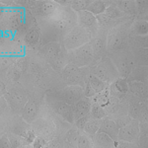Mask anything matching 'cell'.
<instances>
[{
  "label": "cell",
  "instance_id": "obj_1",
  "mask_svg": "<svg viewBox=\"0 0 148 148\" xmlns=\"http://www.w3.org/2000/svg\"><path fill=\"white\" fill-rule=\"evenodd\" d=\"M90 73L96 75L108 85H111L121 77L116 65L110 56H104L97 63L93 64L92 67H90Z\"/></svg>",
  "mask_w": 148,
  "mask_h": 148
},
{
  "label": "cell",
  "instance_id": "obj_2",
  "mask_svg": "<svg viewBox=\"0 0 148 148\" xmlns=\"http://www.w3.org/2000/svg\"><path fill=\"white\" fill-rule=\"evenodd\" d=\"M93 36L80 26H75L62 39V46L67 51H73L79 47L89 44Z\"/></svg>",
  "mask_w": 148,
  "mask_h": 148
},
{
  "label": "cell",
  "instance_id": "obj_3",
  "mask_svg": "<svg viewBox=\"0 0 148 148\" xmlns=\"http://www.w3.org/2000/svg\"><path fill=\"white\" fill-rule=\"evenodd\" d=\"M110 58L116 65L119 73H120V76L125 79H127L132 69L136 66L134 54L130 53L127 51L121 49V51H114L110 56Z\"/></svg>",
  "mask_w": 148,
  "mask_h": 148
},
{
  "label": "cell",
  "instance_id": "obj_4",
  "mask_svg": "<svg viewBox=\"0 0 148 148\" xmlns=\"http://www.w3.org/2000/svg\"><path fill=\"white\" fill-rule=\"evenodd\" d=\"M90 74V67H78L73 63H69L61 71V76L68 86L78 85L85 87V82Z\"/></svg>",
  "mask_w": 148,
  "mask_h": 148
},
{
  "label": "cell",
  "instance_id": "obj_5",
  "mask_svg": "<svg viewBox=\"0 0 148 148\" xmlns=\"http://www.w3.org/2000/svg\"><path fill=\"white\" fill-rule=\"evenodd\" d=\"M69 60L70 63L77 65L78 67H86L91 64L96 59L94 49H93L91 42L85 46L79 47L73 51H69Z\"/></svg>",
  "mask_w": 148,
  "mask_h": 148
},
{
  "label": "cell",
  "instance_id": "obj_6",
  "mask_svg": "<svg viewBox=\"0 0 148 148\" xmlns=\"http://www.w3.org/2000/svg\"><path fill=\"white\" fill-rule=\"evenodd\" d=\"M84 97V87L78 85L67 86L56 94V100L66 102L71 106H74L79 100Z\"/></svg>",
  "mask_w": 148,
  "mask_h": 148
},
{
  "label": "cell",
  "instance_id": "obj_7",
  "mask_svg": "<svg viewBox=\"0 0 148 148\" xmlns=\"http://www.w3.org/2000/svg\"><path fill=\"white\" fill-rule=\"evenodd\" d=\"M3 96L11 110L15 112L16 114L22 113L24 107L26 106L27 102L29 101L27 95L18 89H12L10 91L6 92V94H4Z\"/></svg>",
  "mask_w": 148,
  "mask_h": 148
},
{
  "label": "cell",
  "instance_id": "obj_8",
  "mask_svg": "<svg viewBox=\"0 0 148 148\" xmlns=\"http://www.w3.org/2000/svg\"><path fill=\"white\" fill-rule=\"evenodd\" d=\"M140 137L139 121L132 120L127 125L120 128L118 139L120 141L128 143H137Z\"/></svg>",
  "mask_w": 148,
  "mask_h": 148
},
{
  "label": "cell",
  "instance_id": "obj_9",
  "mask_svg": "<svg viewBox=\"0 0 148 148\" xmlns=\"http://www.w3.org/2000/svg\"><path fill=\"white\" fill-rule=\"evenodd\" d=\"M51 109L56 113L60 116L63 120L68 121L69 123L73 125L75 123V118H74V112H73V106L67 104L66 102L60 101V100H53L49 101Z\"/></svg>",
  "mask_w": 148,
  "mask_h": 148
},
{
  "label": "cell",
  "instance_id": "obj_10",
  "mask_svg": "<svg viewBox=\"0 0 148 148\" xmlns=\"http://www.w3.org/2000/svg\"><path fill=\"white\" fill-rule=\"evenodd\" d=\"M77 25L87 30L92 36L98 30V20L95 15L89 11L77 12Z\"/></svg>",
  "mask_w": 148,
  "mask_h": 148
},
{
  "label": "cell",
  "instance_id": "obj_11",
  "mask_svg": "<svg viewBox=\"0 0 148 148\" xmlns=\"http://www.w3.org/2000/svg\"><path fill=\"white\" fill-rule=\"evenodd\" d=\"M59 7H60V5L56 1L47 0V1L37 2V5L34 7V10L36 15L44 19H47L52 17L56 13V11L58 10Z\"/></svg>",
  "mask_w": 148,
  "mask_h": 148
},
{
  "label": "cell",
  "instance_id": "obj_12",
  "mask_svg": "<svg viewBox=\"0 0 148 148\" xmlns=\"http://www.w3.org/2000/svg\"><path fill=\"white\" fill-rule=\"evenodd\" d=\"M119 130L120 127L118 126L113 119L106 116L105 119L101 120V126H100V130L98 132H103L106 133L107 135H109L114 141H118V136H119Z\"/></svg>",
  "mask_w": 148,
  "mask_h": 148
},
{
  "label": "cell",
  "instance_id": "obj_13",
  "mask_svg": "<svg viewBox=\"0 0 148 148\" xmlns=\"http://www.w3.org/2000/svg\"><path fill=\"white\" fill-rule=\"evenodd\" d=\"M38 114H39V105L36 100H30L27 102L26 106L24 107L21 116L27 123H33L37 121Z\"/></svg>",
  "mask_w": 148,
  "mask_h": 148
},
{
  "label": "cell",
  "instance_id": "obj_14",
  "mask_svg": "<svg viewBox=\"0 0 148 148\" xmlns=\"http://www.w3.org/2000/svg\"><path fill=\"white\" fill-rule=\"evenodd\" d=\"M64 51H66V49L58 42H51L42 46L40 52L42 53V56L49 59V61H51L60 56Z\"/></svg>",
  "mask_w": 148,
  "mask_h": 148
},
{
  "label": "cell",
  "instance_id": "obj_15",
  "mask_svg": "<svg viewBox=\"0 0 148 148\" xmlns=\"http://www.w3.org/2000/svg\"><path fill=\"white\" fill-rule=\"evenodd\" d=\"M92 100L90 98H82L79 100L75 105L73 106V112H74V118L75 121H77L78 119L86 116L91 113L92 109Z\"/></svg>",
  "mask_w": 148,
  "mask_h": 148
},
{
  "label": "cell",
  "instance_id": "obj_16",
  "mask_svg": "<svg viewBox=\"0 0 148 148\" xmlns=\"http://www.w3.org/2000/svg\"><path fill=\"white\" fill-rule=\"evenodd\" d=\"M109 90L111 96L116 97L121 101V98L130 92L127 80L125 79V78L120 77L119 79H116L114 83H112L109 86Z\"/></svg>",
  "mask_w": 148,
  "mask_h": 148
},
{
  "label": "cell",
  "instance_id": "obj_17",
  "mask_svg": "<svg viewBox=\"0 0 148 148\" xmlns=\"http://www.w3.org/2000/svg\"><path fill=\"white\" fill-rule=\"evenodd\" d=\"M127 81H139L148 87V66L136 65L132 69L130 75L126 79Z\"/></svg>",
  "mask_w": 148,
  "mask_h": 148
},
{
  "label": "cell",
  "instance_id": "obj_18",
  "mask_svg": "<svg viewBox=\"0 0 148 148\" xmlns=\"http://www.w3.org/2000/svg\"><path fill=\"white\" fill-rule=\"evenodd\" d=\"M130 92L132 93L135 97L140 99H147L148 97V87L139 81H127Z\"/></svg>",
  "mask_w": 148,
  "mask_h": 148
},
{
  "label": "cell",
  "instance_id": "obj_19",
  "mask_svg": "<svg viewBox=\"0 0 148 148\" xmlns=\"http://www.w3.org/2000/svg\"><path fill=\"white\" fill-rule=\"evenodd\" d=\"M123 44V38L120 33L111 32L107 37V49L110 51H121Z\"/></svg>",
  "mask_w": 148,
  "mask_h": 148
},
{
  "label": "cell",
  "instance_id": "obj_20",
  "mask_svg": "<svg viewBox=\"0 0 148 148\" xmlns=\"http://www.w3.org/2000/svg\"><path fill=\"white\" fill-rule=\"evenodd\" d=\"M94 144L97 148H114L116 141H114L109 135L103 132H97L96 135L93 137Z\"/></svg>",
  "mask_w": 148,
  "mask_h": 148
},
{
  "label": "cell",
  "instance_id": "obj_21",
  "mask_svg": "<svg viewBox=\"0 0 148 148\" xmlns=\"http://www.w3.org/2000/svg\"><path fill=\"white\" fill-rule=\"evenodd\" d=\"M40 38H42V36H40V29L37 27H31L27 31L24 39H25V42L27 46L35 47L39 45Z\"/></svg>",
  "mask_w": 148,
  "mask_h": 148
},
{
  "label": "cell",
  "instance_id": "obj_22",
  "mask_svg": "<svg viewBox=\"0 0 148 148\" xmlns=\"http://www.w3.org/2000/svg\"><path fill=\"white\" fill-rule=\"evenodd\" d=\"M96 58L101 59L107 49V38H94L91 40Z\"/></svg>",
  "mask_w": 148,
  "mask_h": 148
},
{
  "label": "cell",
  "instance_id": "obj_23",
  "mask_svg": "<svg viewBox=\"0 0 148 148\" xmlns=\"http://www.w3.org/2000/svg\"><path fill=\"white\" fill-rule=\"evenodd\" d=\"M112 2L108 1H103V0H94L92 1V3L90 4V6L88 7L87 11H89L90 13H92L93 15L98 16L101 14L105 13V11L107 10V8L111 5Z\"/></svg>",
  "mask_w": 148,
  "mask_h": 148
},
{
  "label": "cell",
  "instance_id": "obj_24",
  "mask_svg": "<svg viewBox=\"0 0 148 148\" xmlns=\"http://www.w3.org/2000/svg\"><path fill=\"white\" fill-rule=\"evenodd\" d=\"M114 5H116L125 14H130V15H135L138 13V8L136 1H114Z\"/></svg>",
  "mask_w": 148,
  "mask_h": 148
},
{
  "label": "cell",
  "instance_id": "obj_25",
  "mask_svg": "<svg viewBox=\"0 0 148 148\" xmlns=\"http://www.w3.org/2000/svg\"><path fill=\"white\" fill-rule=\"evenodd\" d=\"M88 82L90 83V85L92 86V88L96 91V93H101L102 91H104L108 86H110L107 84L106 82H104L103 80L100 79L99 77H97L96 75L91 74V73L88 76Z\"/></svg>",
  "mask_w": 148,
  "mask_h": 148
},
{
  "label": "cell",
  "instance_id": "obj_26",
  "mask_svg": "<svg viewBox=\"0 0 148 148\" xmlns=\"http://www.w3.org/2000/svg\"><path fill=\"white\" fill-rule=\"evenodd\" d=\"M110 98H111V94H110V90H109V86H108L104 91H102L101 93H97V94L92 98V103L99 104L100 106L105 108V107L109 104Z\"/></svg>",
  "mask_w": 148,
  "mask_h": 148
},
{
  "label": "cell",
  "instance_id": "obj_27",
  "mask_svg": "<svg viewBox=\"0 0 148 148\" xmlns=\"http://www.w3.org/2000/svg\"><path fill=\"white\" fill-rule=\"evenodd\" d=\"M100 126H101V121L91 119V120L85 125V127H84V130H83V131H84L86 134L90 135L91 137H94L95 135H96V133L99 131Z\"/></svg>",
  "mask_w": 148,
  "mask_h": 148
},
{
  "label": "cell",
  "instance_id": "obj_28",
  "mask_svg": "<svg viewBox=\"0 0 148 148\" xmlns=\"http://www.w3.org/2000/svg\"><path fill=\"white\" fill-rule=\"evenodd\" d=\"M133 30L138 37H145L148 35V22L144 19L135 21L133 25Z\"/></svg>",
  "mask_w": 148,
  "mask_h": 148
},
{
  "label": "cell",
  "instance_id": "obj_29",
  "mask_svg": "<svg viewBox=\"0 0 148 148\" xmlns=\"http://www.w3.org/2000/svg\"><path fill=\"white\" fill-rule=\"evenodd\" d=\"M134 59L136 65L148 66V49H139L135 51Z\"/></svg>",
  "mask_w": 148,
  "mask_h": 148
},
{
  "label": "cell",
  "instance_id": "obj_30",
  "mask_svg": "<svg viewBox=\"0 0 148 148\" xmlns=\"http://www.w3.org/2000/svg\"><path fill=\"white\" fill-rule=\"evenodd\" d=\"M91 116L93 119L95 120H103L106 116H108V113L106 112V110L103 108L102 106H100L99 104H96V103H93L92 105V109H91Z\"/></svg>",
  "mask_w": 148,
  "mask_h": 148
},
{
  "label": "cell",
  "instance_id": "obj_31",
  "mask_svg": "<svg viewBox=\"0 0 148 148\" xmlns=\"http://www.w3.org/2000/svg\"><path fill=\"white\" fill-rule=\"evenodd\" d=\"M92 1L93 0H74V1L70 2V7L76 13L81 11H85L88 9V7L90 6Z\"/></svg>",
  "mask_w": 148,
  "mask_h": 148
},
{
  "label": "cell",
  "instance_id": "obj_32",
  "mask_svg": "<svg viewBox=\"0 0 148 148\" xmlns=\"http://www.w3.org/2000/svg\"><path fill=\"white\" fill-rule=\"evenodd\" d=\"M105 14H106V15L108 16L112 21H114V19H119V18H121V17H123V16L125 15V14L123 13V12L121 11L118 6L114 5V4H113V3H112L111 5L107 8V10L105 11Z\"/></svg>",
  "mask_w": 148,
  "mask_h": 148
},
{
  "label": "cell",
  "instance_id": "obj_33",
  "mask_svg": "<svg viewBox=\"0 0 148 148\" xmlns=\"http://www.w3.org/2000/svg\"><path fill=\"white\" fill-rule=\"evenodd\" d=\"M94 142L91 141L86 133H80L77 139V148H93Z\"/></svg>",
  "mask_w": 148,
  "mask_h": 148
},
{
  "label": "cell",
  "instance_id": "obj_34",
  "mask_svg": "<svg viewBox=\"0 0 148 148\" xmlns=\"http://www.w3.org/2000/svg\"><path fill=\"white\" fill-rule=\"evenodd\" d=\"M113 120L114 121V123L118 125L119 127L121 128V127H123V126L127 125L128 123L132 121V119H131L128 114H125V116H114V118H113Z\"/></svg>",
  "mask_w": 148,
  "mask_h": 148
},
{
  "label": "cell",
  "instance_id": "obj_35",
  "mask_svg": "<svg viewBox=\"0 0 148 148\" xmlns=\"http://www.w3.org/2000/svg\"><path fill=\"white\" fill-rule=\"evenodd\" d=\"M92 118V116H91V114H88V116H83V118H80V119H78L77 121H75V126L78 128V130H84V127H85V125L88 123Z\"/></svg>",
  "mask_w": 148,
  "mask_h": 148
},
{
  "label": "cell",
  "instance_id": "obj_36",
  "mask_svg": "<svg viewBox=\"0 0 148 148\" xmlns=\"http://www.w3.org/2000/svg\"><path fill=\"white\" fill-rule=\"evenodd\" d=\"M96 17L98 20V25H99L100 27H101V26H103V27H107V26H109L110 24L113 22V21H112L105 13L101 14V15H98Z\"/></svg>",
  "mask_w": 148,
  "mask_h": 148
},
{
  "label": "cell",
  "instance_id": "obj_37",
  "mask_svg": "<svg viewBox=\"0 0 148 148\" xmlns=\"http://www.w3.org/2000/svg\"><path fill=\"white\" fill-rule=\"evenodd\" d=\"M96 94H97L96 91L93 89L92 86L90 85V83L88 82V79H87L85 82V87H84V96L86 98H90V99H92V98L94 97Z\"/></svg>",
  "mask_w": 148,
  "mask_h": 148
},
{
  "label": "cell",
  "instance_id": "obj_38",
  "mask_svg": "<svg viewBox=\"0 0 148 148\" xmlns=\"http://www.w3.org/2000/svg\"><path fill=\"white\" fill-rule=\"evenodd\" d=\"M138 121L141 123H148V110L146 108V106L142 107L140 110V114L138 116Z\"/></svg>",
  "mask_w": 148,
  "mask_h": 148
},
{
  "label": "cell",
  "instance_id": "obj_39",
  "mask_svg": "<svg viewBox=\"0 0 148 148\" xmlns=\"http://www.w3.org/2000/svg\"><path fill=\"white\" fill-rule=\"evenodd\" d=\"M45 145H46V141H45V139L42 137H36L34 142L32 143L33 148H42Z\"/></svg>",
  "mask_w": 148,
  "mask_h": 148
},
{
  "label": "cell",
  "instance_id": "obj_40",
  "mask_svg": "<svg viewBox=\"0 0 148 148\" xmlns=\"http://www.w3.org/2000/svg\"><path fill=\"white\" fill-rule=\"evenodd\" d=\"M137 42L140 49H148V35L145 37H138Z\"/></svg>",
  "mask_w": 148,
  "mask_h": 148
},
{
  "label": "cell",
  "instance_id": "obj_41",
  "mask_svg": "<svg viewBox=\"0 0 148 148\" xmlns=\"http://www.w3.org/2000/svg\"><path fill=\"white\" fill-rule=\"evenodd\" d=\"M137 145L140 147L148 148V135H140Z\"/></svg>",
  "mask_w": 148,
  "mask_h": 148
},
{
  "label": "cell",
  "instance_id": "obj_42",
  "mask_svg": "<svg viewBox=\"0 0 148 148\" xmlns=\"http://www.w3.org/2000/svg\"><path fill=\"white\" fill-rule=\"evenodd\" d=\"M1 148H12L10 140L8 138V135H2L1 137Z\"/></svg>",
  "mask_w": 148,
  "mask_h": 148
},
{
  "label": "cell",
  "instance_id": "obj_43",
  "mask_svg": "<svg viewBox=\"0 0 148 148\" xmlns=\"http://www.w3.org/2000/svg\"><path fill=\"white\" fill-rule=\"evenodd\" d=\"M114 148H135V146H133L132 143H128V142H123V141H118L116 142V147Z\"/></svg>",
  "mask_w": 148,
  "mask_h": 148
},
{
  "label": "cell",
  "instance_id": "obj_44",
  "mask_svg": "<svg viewBox=\"0 0 148 148\" xmlns=\"http://www.w3.org/2000/svg\"><path fill=\"white\" fill-rule=\"evenodd\" d=\"M139 127H140V135H148V123H139Z\"/></svg>",
  "mask_w": 148,
  "mask_h": 148
},
{
  "label": "cell",
  "instance_id": "obj_45",
  "mask_svg": "<svg viewBox=\"0 0 148 148\" xmlns=\"http://www.w3.org/2000/svg\"><path fill=\"white\" fill-rule=\"evenodd\" d=\"M145 106H146V108L148 110V99H145Z\"/></svg>",
  "mask_w": 148,
  "mask_h": 148
},
{
  "label": "cell",
  "instance_id": "obj_46",
  "mask_svg": "<svg viewBox=\"0 0 148 148\" xmlns=\"http://www.w3.org/2000/svg\"><path fill=\"white\" fill-rule=\"evenodd\" d=\"M135 148H144V147H140V146H138V145H137V146H135Z\"/></svg>",
  "mask_w": 148,
  "mask_h": 148
},
{
  "label": "cell",
  "instance_id": "obj_47",
  "mask_svg": "<svg viewBox=\"0 0 148 148\" xmlns=\"http://www.w3.org/2000/svg\"><path fill=\"white\" fill-rule=\"evenodd\" d=\"M21 148H29V147H25V146H23V147H21ZM31 148V147H30ZM33 148V147H32Z\"/></svg>",
  "mask_w": 148,
  "mask_h": 148
},
{
  "label": "cell",
  "instance_id": "obj_48",
  "mask_svg": "<svg viewBox=\"0 0 148 148\" xmlns=\"http://www.w3.org/2000/svg\"><path fill=\"white\" fill-rule=\"evenodd\" d=\"M147 99H148V97H147Z\"/></svg>",
  "mask_w": 148,
  "mask_h": 148
}]
</instances>
